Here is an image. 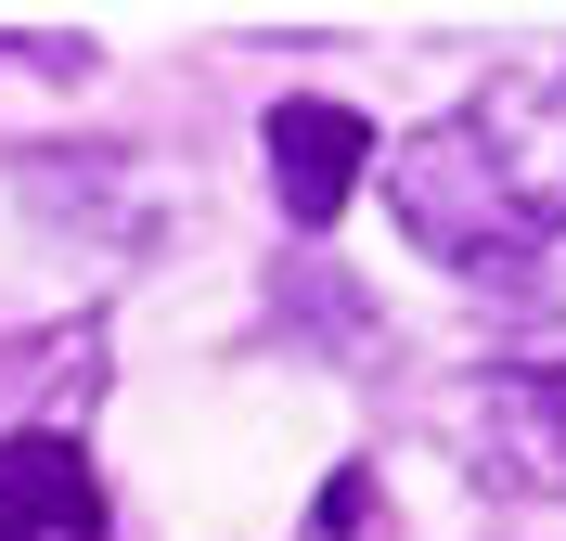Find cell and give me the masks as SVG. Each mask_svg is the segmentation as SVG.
I'll return each instance as SVG.
<instances>
[{
    "label": "cell",
    "instance_id": "7a4b0ae2",
    "mask_svg": "<svg viewBox=\"0 0 566 541\" xmlns=\"http://www.w3.org/2000/svg\"><path fill=\"white\" fill-rule=\"evenodd\" d=\"M360 168H374V129L348 104H271V194H283L296 232H322V219L348 207Z\"/></svg>",
    "mask_w": 566,
    "mask_h": 541
},
{
    "label": "cell",
    "instance_id": "277c9868",
    "mask_svg": "<svg viewBox=\"0 0 566 541\" xmlns=\"http://www.w3.org/2000/svg\"><path fill=\"white\" fill-rule=\"evenodd\" d=\"M554 413H566V374H554Z\"/></svg>",
    "mask_w": 566,
    "mask_h": 541
},
{
    "label": "cell",
    "instance_id": "3957f363",
    "mask_svg": "<svg viewBox=\"0 0 566 541\" xmlns=\"http://www.w3.org/2000/svg\"><path fill=\"white\" fill-rule=\"evenodd\" d=\"M0 541H104V490L77 438H0Z\"/></svg>",
    "mask_w": 566,
    "mask_h": 541
},
{
    "label": "cell",
    "instance_id": "6da1fadb",
    "mask_svg": "<svg viewBox=\"0 0 566 541\" xmlns=\"http://www.w3.org/2000/svg\"><path fill=\"white\" fill-rule=\"evenodd\" d=\"M387 194L424 258L528 296L541 246L566 232V104L554 91H490V104L438 116V129H412L387 155Z\"/></svg>",
    "mask_w": 566,
    "mask_h": 541
}]
</instances>
